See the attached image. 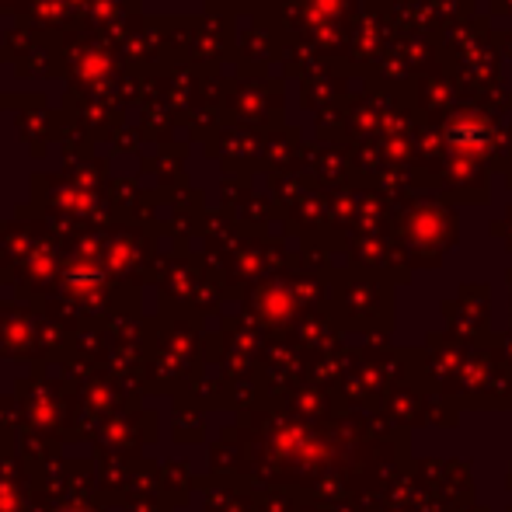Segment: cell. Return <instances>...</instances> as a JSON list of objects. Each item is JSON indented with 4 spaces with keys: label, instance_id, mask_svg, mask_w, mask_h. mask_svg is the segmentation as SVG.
Here are the masks:
<instances>
[{
    "label": "cell",
    "instance_id": "obj_1",
    "mask_svg": "<svg viewBox=\"0 0 512 512\" xmlns=\"http://www.w3.org/2000/svg\"><path fill=\"white\" fill-rule=\"evenodd\" d=\"M481 129L478 126H467V122H457L450 129V143L453 147H481Z\"/></svg>",
    "mask_w": 512,
    "mask_h": 512
}]
</instances>
